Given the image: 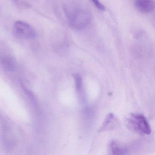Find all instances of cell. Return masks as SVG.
<instances>
[{"label":"cell","instance_id":"obj_2","mask_svg":"<svg viewBox=\"0 0 155 155\" xmlns=\"http://www.w3.org/2000/svg\"><path fill=\"white\" fill-rule=\"evenodd\" d=\"M126 124L130 130L140 134L148 135L151 133V127L147 119L141 114H131L126 119Z\"/></svg>","mask_w":155,"mask_h":155},{"label":"cell","instance_id":"obj_10","mask_svg":"<svg viewBox=\"0 0 155 155\" xmlns=\"http://www.w3.org/2000/svg\"><path fill=\"white\" fill-rule=\"evenodd\" d=\"M91 1L94 4L95 6L100 11H104L105 10V7L104 5L102 4L99 0H91Z\"/></svg>","mask_w":155,"mask_h":155},{"label":"cell","instance_id":"obj_7","mask_svg":"<svg viewBox=\"0 0 155 155\" xmlns=\"http://www.w3.org/2000/svg\"><path fill=\"white\" fill-rule=\"evenodd\" d=\"M115 124H116V120L113 114H110L107 115V117L105 120L100 129V131L111 129L115 125Z\"/></svg>","mask_w":155,"mask_h":155},{"label":"cell","instance_id":"obj_6","mask_svg":"<svg viewBox=\"0 0 155 155\" xmlns=\"http://www.w3.org/2000/svg\"><path fill=\"white\" fill-rule=\"evenodd\" d=\"M109 149L111 155H125L126 153V149L115 141L111 142Z\"/></svg>","mask_w":155,"mask_h":155},{"label":"cell","instance_id":"obj_3","mask_svg":"<svg viewBox=\"0 0 155 155\" xmlns=\"http://www.w3.org/2000/svg\"><path fill=\"white\" fill-rule=\"evenodd\" d=\"M15 35L19 38L32 39L36 36V32L29 24L23 21H18L15 23L13 26Z\"/></svg>","mask_w":155,"mask_h":155},{"label":"cell","instance_id":"obj_5","mask_svg":"<svg viewBox=\"0 0 155 155\" xmlns=\"http://www.w3.org/2000/svg\"><path fill=\"white\" fill-rule=\"evenodd\" d=\"M1 62L4 69L6 71H13L15 68V61L14 59L10 55H3L1 57Z\"/></svg>","mask_w":155,"mask_h":155},{"label":"cell","instance_id":"obj_1","mask_svg":"<svg viewBox=\"0 0 155 155\" xmlns=\"http://www.w3.org/2000/svg\"><path fill=\"white\" fill-rule=\"evenodd\" d=\"M65 13L70 26L76 30L87 27L92 20V15L83 5L76 3H70L64 8Z\"/></svg>","mask_w":155,"mask_h":155},{"label":"cell","instance_id":"obj_8","mask_svg":"<svg viewBox=\"0 0 155 155\" xmlns=\"http://www.w3.org/2000/svg\"><path fill=\"white\" fill-rule=\"evenodd\" d=\"M74 78L75 81V84L76 88L78 90H80L82 89V77L78 75V74H75Z\"/></svg>","mask_w":155,"mask_h":155},{"label":"cell","instance_id":"obj_9","mask_svg":"<svg viewBox=\"0 0 155 155\" xmlns=\"http://www.w3.org/2000/svg\"><path fill=\"white\" fill-rule=\"evenodd\" d=\"M16 5L22 8L29 7V5L24 0H12Z\"/></svg>","mask_w":155,"mask_h":155},{"label":"cell","instance_id":"obj_4","mask_svg":"<svg viewBox=\"0 0 155 155\" xmlns=\"http://www.w3.org/2000/svg\"><path fill=\"white\" fill-rule=\"evenodd\" d=\"M135 6L140 12L149 13L154 10L155 3L153 0H136Z\"/></svg>","mask_w":155,"mask_h":155}]
</instances>
